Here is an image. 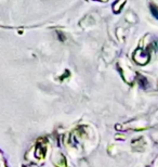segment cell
Here are the masks:
<instances>
[{"instance_id":"cell-2","label":"cell","mask_w":158,"mask_h":167,"mask_svg":"<svg viewBox=\"0 0 158 167\" xmlns=\"http://www.w3.org/2000/svg\"><path fill=\"white\" fill-rule=\"evenodd\" d=\"M149 9H151V12H152L153 15L158 20V7L155 6V4H151V6H149Z\"/></svg>"},{"instance_id":"cell-1","label":"cell","mask_w":158,"mask_h":167,"mask_svg":"<svg viewBox=\"0 0 158 167\" xmlns=\"http://www.w3.org/2000/svg\"><path fill=\"white\" fill-rule=\"evenodd\" d=\"M134 61L141 65H144L149 61V52L148 50L145 49H138L134 52Z\"/></svg>"}]
</instances>
